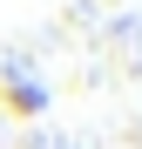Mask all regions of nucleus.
<instances>
[{
  "label": "nucleus",
  "mask_w": 142,
  "mask_h": 149,
  "mask_svg": "<svg viewBox=\"0 0 142 149\" xmlns=\"http://www.w3.org/2000/svg\"><path fill=\"white\" fill-rule=\"evenodd\" d=\"M0 109L20 115V122H34V115H47V88H41L20 61H0Z\"/></svg>",
  "instance_id": "obj_1"
}]
</instances>
